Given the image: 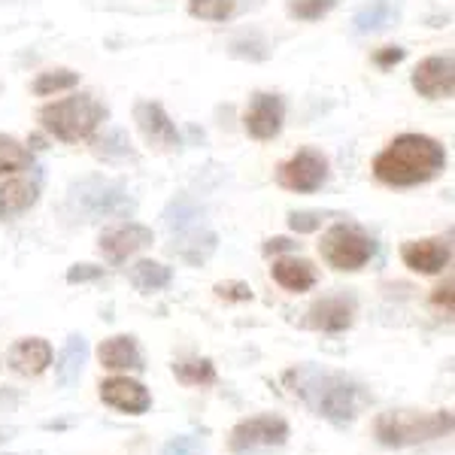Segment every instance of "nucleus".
<instances>
[{"instance_id": "nucleus-1", "label": "nucleus", "mask_w": 455, "mask_h": 455, "mask_svg": "<svg viewBox=\"0 0 455 455\" xmlns=\"http://www.w3.org/2000/svg\"><path fill=\"white\" fill-rule=\"evenodd\" d=\"M285 386L313 410L315 416L334 422L349 425L358 416V403H362V386L352 383L349 377L334 371H322L315 364H298L285 373Z\"/></svg>"}, {"instance_id": "nucleus-2", "label": "nucleus", "mask_w": 455, "mask_h": 455, "mask_svg": "<svg viewBox=\"0 0 455 455\" xmlns=\"http://www.w3.org/2000/svg\"><path fill=\"white\" fill-rule=\"evenodd\" d=\"M446 167V152L425 134H401L373 158V176L383 186L410 188L435 180Z\"/></svg>"}, {"instance_id": "nucleus-3", "label": "nucleus", "mask_w": 455, "mask_h": 455, "mask_svg": "<svg viewBox=\"0 0 455 455\" xmlns=\"http://www.w3.org/2000/svg\"><path fill=\"white\" fill-rule=\"evenodd\" d=\"M377 440L383 446H416L428 440L446 437L452 431V413L450 410H388L377 416Z\"/></svg>"}, {"instance_id": "nucleus-4", "label": "nucleus", "mask_w": 455, "mask_h": 455, "mask_svg": "<svg viewBox=\"0 0 455 455\" xmlns=\"http://www.w3.org/2000/svg\"><path fill=\"white\" fill-rule=\"evenodd\" d=\"M107 119V109L92 94H73V98L55 100L40 109V122L49 134H55L64 143H79L98 131V124Z\"/></svg>"}, {"instance_id": "nucleus-5", "label": "nucleus", "mask_w": 455, "mask_h": 455, "mask_svg": "<svg viewBox=\"0 0 455 455\" xmlns=\"http://www.w3.org/2000/svg\"><path fill=\"white\" fill-rule=\"evenodd\" d=\"M70 204L76 212H83L85 219H116L134 212V201L119 182L109 180H83L70 186Z\"/></svg>"}, {"instance_id": "nucleus-6", "label": "nucleus", "mask_w": 455, "mask_h": 455, "mask_svg": "<svg viewBox=\"0 0 455 455\" xmlns=\"http://www.w3.org/2000/svg\"><path fill=\"white\" fill-rule=\"evenodd\" d=\"M322 259L331 264L334 270H362L373 259L377 243L355 225H334L322 237Z\"/></svg>"}, {"instance_id": "nucleus-7", "label": "nucleus", "mask_w": 455, "mask_h": 455, "mask_svg": "<svg viewBox=\"0 0 455 455\" xmlns=\"http://www.w3.org/2000/svg\"><path fill=\"white\" fill-rule=\"evenodd\" d=\"M285 440H289V422L283 416L264 413L234 425L231 437H228V450L243 455V452L274 450V446H283Z\"/></svg>"}, {"instance_id": "nucleus-8", "label": "nucleus", "mask_w": 455, "mask_h": 455, "mask_svg": "<svg viewBox=\"0 0 455 455\" xmlns=\"http://www.w3.org/2000/svg\"><path fill=\"white\" fill-rule=\"evenodd\" d=\"M328 180V158L315 149H300L298 156L276 167V182L289 192H315Z\"/></svg>"}, {"instance_id": "nucleus-9", "label": "nucleus", "mask_w": 455, "mask_h": 455, "mask_svg": "<svg viewBox=\"0 0 455 455\" xmlns=\"http://www.w3.org/2000/svg\"><path fill=\"white\" fill-rule=\"evenodd\" d=\"M285 122V104L280 94H267L259 92L249 104L243 124H246V134L255 137V140H274L276 134L283 131Z\"/></svg>"}, {"instance_id": "nucleus-10", "label": "nucleus", "mask_w": 455, "mask_h": 455, "mask_svg": "<svg viewBox=\"0 0 455 455\" xmlns=\"http://www.w3.org/2000/svg\"><path fill=\"white\" fill-rule=\"evenodd\" d=\"M134 122L140 128V134L146 137V143L156 146L158 152H176L180 149V134H176V124L171 122V116L164 113L161 104L152 100H140L134 107Z\"/></svg>"}, {"instance_id": "nucleus-11", "label": "nucleus", "mask_w": 455, "mask_h": 455, "mask_svg": "<svg viewBox=\"0 0 455 455\" xmlns=\"http://www.w3.org/2000/svg\"><path fill=\"white\" fill-rule=\"evenodd\" d=\"M98 388H100V401L109 403L113 410H122V413H128V416H143L146 410L152 407L149 388L131 377H109Z\"/></svg>"}, {"instance_id": "nucleus-12", "label": "nucleus", "mask_w": 455, "mask_h": 455, "mask_svg": "<svg viewBox=\"0 0 455 455\" xmlns=\"http://www.w3.org/2000/svg\"><path fill=\"white\" fill-rule=\"evenodd\" d=\"M452 259L450 237H428V240H407L401 246V261L416 274H440Z\"/></svg>"}, {"instance_id": "nucleus-13", "label": "nucleus", "mask_w": 455, "mask_h": 455, "mask_svg": "<svg viewBox=\"0 0 455 455\" xmlns=\"http://www.w3.org/2000/svg\"><path fill=\"white\" fill-rule=\"evenodd\" d=\"M413 88L422 98L440 100V98H452L455 92V68L452 58H425L419 68L413 70Z\"/></svg>"}, {"instance_id": "nucleus-14", "label": "nucleus", "mask_w": 455, "mask_h": 455, "mask_svg": "<svg viewBox=\"0 0 455 455\" xmlns=\"http://www.w3.org/2000/svg\"><path fill=\"white\" fill-rule=\"evenodd\" d=\"M98 246H100V252H104L109 261L119 264V261L128 259V255H134V252H140V249L152 246V228L137 225V222L109 228V231L100 234Z\"/></svg>"}, {"instance_id": "nucleus-15", "label": "nucleus", "mask_w": 455, "mask_h": 455, "mask_svg": "<svg viewBox=\"0 0 455 455\" xmlns=\"http://www.w3.org/2000/svg\"><path fill=\"white\" fill-rule=\"evenodd\" d=\"M52 364V347L43 337H21L10 349V368L21 377H40Z\"/></svg>"}, {"instance_id": "nucleus-16", "label": "nucleus", "mask_w": 455, "mask_h": 455, "mask_svg": "<svg viewBox=\"0 0 455 455\" xmlns=\"http://www.w3.org/2000/svg\"><path fill=\"white\" fill-rule=\"evenodd\" d=\"M352 315H355V307H352L347 298H325L310 307L307 325H310L313 331L340 334L352 325Z\"/></svg>"}, {"instance_id": "nucleus-17", "label": "nucleus", "mask_w": 455, "mask_h": 455, "mask_svg": "<svg viewBox=\"0 0 455 455\" xmlns=\"http://www.w3.org/2000/svg\"><path fill=\"white\" fill-rule=\"evenodd\" d=\"M98 358L109 371H137V373L146 371L143 352L131 334H116V337H109V340H104L98 347Z\"/></svg>"}, {"instance_id": "nucleus-18", "label": "nucleus", "mask_w": 455, "mask_h": 455, "mask_svg": "<svg viewBox=\"0 0 455 455\" xmlns=\"http://www.w3.org/2000/svg\"><path fill=\"white\" fill-rule=\"evenodd\" d=\"M85 358H88V340L83 334H70L68 343H64L61 352H58V358H55L58 383H61L64 388L76 386L79 377H83Z\"/></svg>"}, {"instance_id": "nucleus-19", "label": "nucleus", "mask_w": 455, "mask_h": 455, "mask_svg": "<svg viewBox=\"0 0 455 455\" xmlns=\"http://www.w3.org/2000/svg\"><path fill=\"white\" fill-rule=\"evenodd\" d=\"M274 280L283 285L285 291H310L315 283H319V274H315L313 261L307 259H280L270 267Z\"/></svg>"}, {"instance_id": "nucleus-20", "label": "nucleus", "mask_w": 455, "mask_h": 455, "mask_svg": "<svg viewBox=\"0 0 455 455\" xmlns=\"http://www.w3.org/2000/svg\"><path fill=\"white\" fill-rule=\"evenodd\" d=\"M401 21V6L395 0H373L355 16V31L358 34H383L388 28H395Z\"/></svg>"}, {"instance_id": "nucleus-21", "label": "nucleus", "mask_w": 455, "mask_h": 455, "mask_svg": "<svg viewBox=\"0 0 455 455\" xmlns=\"http://www.w3.org/2000/svg\"><path fill=\"white\" fill-rule=\"evenodd\" d=\"M36 195H40V188H36V182H31V180L4 182V186H0V222L31 210L36 204Z\"/></svg>"}, {"instance_id": "nucleus-22", "label": "nucleus", "mask_w": 455, "mask_h": 455, "mask_svg": "<svg viewBox=\"0 0 455 455\" xmlns=\"http://www.w3.org/2000/svg\"><path fill=\"white\" fill-rule=\"evenodd\" d=\"M212 249H216V234L204 231V228H192V231L173 234V243H171L173 255H180V259H186L192 264L207 261L212 255Z\"/></svg>"}, {"instance_id": "nucleus-23", "label": "nucleus", "mask_w": 455, "mask_h": 455, "mask_svg": "<svg viewBox=\"0 0 455 455\" xmlns=\"http://www.w3.org/2000/svg\"><path fill=\"white\" fill-rule=\"evenodd\" d=\"M128 280H131L134 289H140V291H158V289H164V285H171L173 270L167 267V264H161V261L143 259V261H137L134 267L128 270Z\"/></svg>"}, {"instance_id": "nucleus-24", "label": "nucleus", "mask_w": 455, "mask_h": 455, "mask_svg": "<svg viewBox=\"0 0 455 455\" xmlns=\"http://www.w3.org/2000/svg\"><path fill=\"white\" fill-rule=\"evenodd\" d=\"M173 377L182 386H212L219 379V373L210 358H182V362L173 364Z\"/></svg>"}, {"instance_id": "nucleus-25", "label": "nucleus", "mask_w": 455, "mask_h": 455, "mask_svg": "<svg viewBox=\"0 0 455 455\" xmlns=\"http://www.w3.org/2000/svg\"><path fill=\"white\" fill-rule=\"evenodd\" d=\"M28 167H31V152H28L16 137L0 134V176L28 171Z\"/></svg>"}, {"instance_id": "nucleus-26", "label": "nucleus", "mask_w": 455, "mask_h": 455, "mask_svg": "<svg viewBox=\"0 0 455 455\" xmlns=\"http://www.w3.org/2000/svg\"><path fill=\"white\" fill-rule=\"evenodd\" d=\"M204 212L195 207V204H188V201H173L171 207H167L164 212V222L167 228H171L173 234H182V231H192V228H201L204 222Z\"/></svg>"}, {"instance_id": "nucleus-27", "label": "nucleus", "mask_w": 455, "mask_h": 455, "mask_svg": "<svg viewBox=\"0 0 455 455\" xmlns=\"http://www.w3.org/2000/svg\"><path fill=\"white\" fill-rule=\"evenodd\" d=\"M79 83V73L73 70H49V73H40L34 83V94L46 98V94H55V92H68Z\"/></svg>"}, {"instance_id": "nucleus-28", "label": "nucleus", "mask_w": 455, "mask_h": 455, "mask_svg": "<svg viewBox=\"0 0 455 455\" xmlns=\"http://www.w3.org/2000/svg\"><path fill=\"white\" fill-rule=\"evenodd\" d=\"M188 12L204 21H225L234 12V0H188Z\"/></svg>"}, {"instance_id": "nucleus-29", "label": "nucleus", "mask_w": 455, "mask_h": 455, "mask_svg": "<svg viewBox=\"0 0 455 455\" xmlns=\"http://www.w3.org/2000/svg\"><path fill=\"white\" fill-rule=\"evenodd\" d=\"M334 6H337V0H291L289 16L300 21H315V19L328 16Z\"/></svg>"}, {"instance_id": "nucleus-30", "label": "nucleus", "mask_w": 455, "mask_h": 455, "mask_svg": "<svg viewBox=\"0 0 455 455\" xmlns=\"http://www.w3.org/2000/svg\"><path fill=\"white\" fill-rule=\"evenodd\" d=\"M216 295L222 300H234V304H246V300H252V289H249V283L228 280V283H216Z\"/></svg>"}, {"instance_id": "nucleus-31", "label": "nucleus", "mask_w": 455, "mask_h": 455, "mask_svg": "<svg viewBox=\"0 0 455 455\" xmlns=\"http://www.w3.org/2000/svg\"><path fill=\"white\" fill-rule=\"evenodd\" d=\"M204 452V440L201 437H192V435H182V437H173L171 443L164 446L161 455H201Z\"/></svg>"}, {"instance_id": "nucleus-32", "label": "nucleus", "mask_w": 455, "mask_h": 455, "mask_svg": "<svg viewBox=\"0 0 455 455\" xmlns=\"http://www.w3.org/2000/svg\"><path fill=\"white\" fill-rule=\"evenodd\" d=\"M94 146H98V149H94V152H98V156H128V137H124L122 134V131H113V134H109V137H104V140H98V143H94Z\"/></svg>"}, {"instance_id": "nucleus-33", "label": "nucleus", "mask_w": 455, "mask_h": 455, "mask_svg": "<svg viewBox=\"0 0 455 455\" xmlns=\"http://www.w3.org/2000/svg\"><path fill=\"white\" fill-rule=\"evenodd\" d=\"M322 212H315V210H310V212H291L289 216V225H291V231H298V234H310V231H319L322 228Z\"/></svg>"}, {"instance_id": "nucleus-34", "label": "nucleus", "mask_w": 455, "mask_h": 455, "mask_svg": "<svg viewBox=\"0 0 455 455\" xmlns=\"http://www.w3.org/2000/svg\"><path fill=\"white\" fill-rule=\"evenodd\" d=\"M107 270L104 267H98V264H73V267L68 270V283H94V280H100Z\"/></svg>"}, {"instance_id": "nucleus-35", "label": "nucleus", "mask_w": 455, "mask_h": 455, "mask_svg": "<svg viewBox=\"0 0 455 455\" xmlns=\"http://www.w3.org/2000/svg\"><path fill=\"white\" fill-rule=\"evenodd\" d=\"M435 307H443L446 313H452V280H446L435 291Z\"/></svg>"}, {"instance_id": "nucleus-36", "label": "nucleus", "mask_w": 455, "mask_h": 455, "mask_svg": "<svg viewBox=\"0 0 455 455\" xmlns=\"http://www.w3.org/2000/svg\"><path fill=\"white\" fill-rule=\"evenodd\" d=\"M298 243H291L289 237H274L264 243V255H276V252H289V249H295Z\"/></svg>"}, {"instance_id": "nucleus-37", "label": "nucleus", "mask_w": 455, "mask_h": 455, "mask_svg": "<svg viewBox=\"0 0 455 455\" xmlns=\"http://www.w3.org/2000/svg\"><path fill=\"white\" fill-rule=\"evenodd\" d=\"M401 58H403V49L388 46L386 52H377V64H379V68H388V64H398Z\"/></svg>"}, {"instance_id": "nucleus-38", "label": "nucleus", "mask_w": 455, "mask_h": 455, "mask_svg": "<svg viewBox=\"0 0 455 455\" xmlns=\"http://www.w3.org/2000/svg\"><path fill=\"white\" fill-rule=\"evenodd\" d=\"M10 435H12V431H10V428H0V446H4V443H6V440H10Z\"/></svg>"}]
</instances>
